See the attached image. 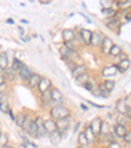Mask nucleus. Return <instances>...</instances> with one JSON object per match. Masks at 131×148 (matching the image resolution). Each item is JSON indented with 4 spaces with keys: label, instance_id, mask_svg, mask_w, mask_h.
<instances>
[{
    "label": "nucleus",
    "instance_id": "f257e3e1",
    "mask_svg": "<svg viewBox=\"0 0 131 148\" xmlns=\"http://www.w3.org/2000/svg\"><path fill=\"white\" fill-rule=\"evenodd\" d=\"M50 113L53 119H56V120H60V119H65L70 116V112L66 107L59 106L52 107Z\"/></svg>",
    "mask_w": 131,
    "mask_h": 148
},
{
    "label": "nucleus",
    "instance_id": "f03ea898",
    "mask_svg": "<svg viewBox=\"0 0 131 148\" xmlns=\"http://www.w3.org/2000/svg\"><path fill=\"white\" fill-rule=\"evenodd\" d=\"M62 138V134L58 130H54L49 134L50 141L54 146H57L60 144Z\"/></svg>",
    "mask_w": 131,
    "mask_h": 148
},
{
    "label": "nucleus",
    "instance_id": "7ed1b4c3",
    "mask_svg": "<svg viewBox=\"0 0 131 148\" xmlns=\"http://www.w3.org/2000/svg\"><path fill=\"white\" fill-rule=\"evenodd\" d=\"M68 117L60 119V120H58V121L56 123L57 130H58L62 134L63 132H65L66 131H67L69 127H70V122L68 121Z\"/></svg>",
    "mask_w": 131,
    "mask_h": 148
},
{
    "label": "nucleus",
    "instance_id": "20e7f679",
    "mask_svg": "<svg viewBox=\"0 0 131 148\" xmlns=\"http://www.w3.org/2000/svg\"><path fill=\"white\" fill-rule=\"evenodd\" d=\"M101 124H102V121L99 117L95 118L91 121L90 128V129L92 130V132L94 133V134L95 136L99 135L100 134Z\"/></svg>",
    "mask_w": 131,
    "mask_h": 148
},
{
    "label": "nucleus",
    "instance_id": "39448f33",
    "mask_svg": "<svg viewBox=\"0 0 131 148\" xmlns=\"http://www.w3.org/2000/svg\"><path fill=\"white\" fill-rule=\"evenodd\" d=\"M51 81L48 78H42L40 80V82L38 84V89H39V92H41L42 94L45 92L48 91L49 89L51 86Z\"/></svg>",
    "mask_w": 131,
    "mask_h": 148
},
{
    "label": "nucleus",
    "instance_id": "423d86ee",
    "mask_svg": "<svg viewBox=\"0 0 131 148\" xmlns=\"http://www.w3.org/2000/svg\"><path fill=\"white\" fill-rule=\"evenodd\" d=\"M118 69L116 65H111L105 67L102 71V74L104 77H111V76L115 75Z\"/></svg>",
    "mask_w": 131,
    "mask_h": 148
},
{
    "label": "nucleus",
    "instance_id": "0eeeda50",
    "mask_svg": "<svg viewBox=\"0 0 131 148\" xmlns=\"http://www.w3.org/2000/svg\"><path fill=\"white\" fill-rule=\"evenodd\" d=\"M113 42L111 39L108 38L106 37L104 38V40H102V51H103L104 53H109V51L112 46H113Z\"/></svg>",
    "mask_w": 131,
    "mask_h": 148
},
{
    "label": "nucleus",
    "instance_id": "6e6552de",
    "mask_svg": "<svg viewBox=\"0 0 131 148\" xmlns=\"http://www.w3.org/2000/svg\"><path fill=\"white\" fill-rule=\"evenodd\" d=\"M62 38L66 44L72 43L75 39L74 32L70 29H64L62 32Z\"/></svg>",
    "mask_w": 131,
    "mask_h": 148
},
{
    "label": "nucleus",
    "instance_id": "1a4fd4ad",
    "mask_svg": "<svg viewBox=\"0 0 131 148\" xmlns=\"http://www.w3.org/2000/svg\"><path fill=\"white\" fill-rule=\"evenodd\" d=\"M130 61L129 59H122L119 63L118 65L117 66L118 71L121 73H125L127 71L130 67Z\"/></svg>",
    "mask_w": 131,
    "mask_h": 148
},
{
    "label": "nucleus",
    "instance_id": "9d476101",
    "mask_svg": "<svg viewBox=\"0 0 131 148\" xmlns=\"http://www.w3.org/2000/svg\"><path fill=\"white\" fill-rule=\"evenodd\" d=\"M43 126L47 132L49 134L57 130L56 124L52 120H47L46 121L43 122Z\"/></svg>",
    "mask_w": 131,
    "mask_h": 148
},
{
    "label": "nucleus",
    "instance_id": "9b49d317",
    "mask_svg": "<svg viewBox=\"0 0 131 148\" xmlns=\"http://www.w3.org/2000/svg\"><path fill=\"white\" fill-rule=\"evenodd\" d=\"M87 73V67L85 65H79L75 66L72 71V75L74 78H77L79 76L84 75Z\"/></svg>",
    "mask_w": 131,
    "mask_h": 148
},
{
    "label": "nucleus",
    "instance_id": "f8f14e48",
    "mask_svg": "<svg viewBox=\"0 0 131 148\" xmlns=\"http://www.w3.org/2000/svg\"><path fill=\"white\" fill-rule=\"evenodd\" d=\"M81 37L83 42L85 43V44L89 45L90 43V39L92 36V32L87 29H81L80 32Z\"/></svg>",
    "mask_w": 131,
    "mask_h": 148
},
{
    "label": "nucleus",
    "instance_id": "ddd939ff",
    "mask_svg": "<svg viewBox=\"0 0 131 148\" xmlns=\"http://www.w3.org/2000/svg\"><path fill=\"white\" fill-rule=\"evenodd\" d=\"M130 107H128L124 102L123 99H119L116 103V109L119 113L122 114H126L128 109Z\"/></svg>",
    "mask_w": 131,
    "mask_h": 148
},
{
    "label": "nucleus",
    "instance_id": "4468645a",
    "mask_svg": "<svg viewBox=\"0 0 131 148\" xmlns=\"http://www.w3.org/2000/svg\"><path fill=\"white\" fill-rule=\"evenodd\" d=\"M41 78L39 75H37V74H33V75H31L30 78H28V84H29L30 86L34 88L39 84V83L41 80Z\"/></svg>",
    "mask_w": 131,
    "mask_h": 148
},
{
    "label": "nucleus",
    "instance_id": "2eb2a0df",
    "mask_svg": "<svg viewBox=\"0 0 131 148\" xmlns=\"http://www.w3.org/2000/svg\"><path fill=\"white\" fill-rule=\"evenodd\" d=\"M19 75H20V76L23 79L27 80L30 78V76L32 74H31V71L30 68L27 65H25V64H24L22 67L20 69Z\"/></svg>",
    "mask_w": 131,
    "mask_h": 148
},
{
    "label": "nucleus",
    "instance_id": "dca6fc26",
    "mask_svg": "<svg viewBox=\"0 0 131 148\" xmlns=\"http://www.w3.org/2000/svg\"><path fill=\"white\" fill-rule=\"evenodd\" d=\"M27 132L28 134H29L30 136H31L33 138H37L39 136V134H38L37 125L35 121H32L29 129L27 130Z\"/></svg>",
    "mask_w": 131,
    "mask_h": 148
},
{
    "label": "nucleus",
    "instance_id": "f3484780",
    "mask_svg": "<svg viewBox=\"0 0 131 148\" xmlns=\"http://www.w3.org/2000/svg\"><path fill=\"white\" fill-rule=\"evenodd\" d=\"M101 42L102 38L98 33H97L96 32H92V36L91 39H90V44H92V46L94 47H97L101 44Z\"/></svg>",
    "mask_w": 131,
    "mask_h": 148
},
{
    "label": "nucleus",
    "instance_id": "a211bd4d",
    "mask_svg": "<svg viewBox=\"0 0 131 148\" xmlns=\"http://www.w3.org/2000/svg\"><path fill=\"white\" fill-rule=\"evenodd\" d=\"M9 65V60L7 54L4 52L0 53V68L6 69Z\"/></svg>",
    "mask_w": 131,
    "mask_h": 148
},
{
    "label": "nucleus",
    "instance_id": "6ab92c4d",
    "mask_svg": "<svg viewBox=\"0 0 131 148\" xmlns=\"http://www.w3.org/2000/svg\"><path fill=\"white\" fill-rule=\"evenodd\" d=\"M51 100L54 101H60L62 98V94L57 89H53L51 91Z\"/></svg>",
    "mask_w": 131,
    "mask_h": 148
},
{
    "label": "nucleus",
    "instance_id": "aec40b11",
    "mask_svg": "<svg viewBox=\"0 0 131 148\" xmlns=\"http://www.w3.org/2000/svg\"><path fill=\"white\" fill-rule=\"evenodd\" d=\"M115 132L118 137L123 138L127 132V129L124 125H117L115 126Z\"/></svg>",
    "mask_w": 131,
    "mask_h": 148
},
{
    "label": "nucleus",
    "instance_id": "412c9836",
    "mask_svg": "<svg viewBox=\"0 0 131 148\" xmlns=\"http://www.w3.org/2000/svg\"><path fill=\"white\" fill-rule=\"evenodd\" d=\"M84 134H85V136H86L87 139L88 140L89 144H92V143L94 142V139H95V135L94 134V133L92 132V130L90 129V126H89V127H87L86 129H85V131Z\"/></svg>",
    "mask_w": 131,
    "mask_h": 148
},
{
    "label": "nucleus",
    "instance_id": "4be33fe9",
    "mask_svg": "<svg viewBox=\"0 0 131 148\" xmlns=\"http://www.w3.org/2000/svg\"><path fill=\"white\" fill-rule=\"evenodd\" d=\"M76 83L79 86H84L85 84L89 82V75L87 73L75 78Z\"/></svg>",
    "mask_w": 131,
    "mask_h": 148
},
{
    "label": "nucleus",
    "instance_id": "5701e85b",
    "mask_svg": "<svg viewBox=\"0 0 131 148\" xmlns=\"http://www.w3.org/2000/svg\"><path fill=\"white\" fill-rule=\"evenodd\" d=\"M23 65L24 64L22 61L15 57V58L13 59V63H12V70L14 71H20V69L22 67Z\"/></svg>",
    "mask_w": 131,
    "mask_h": 148
},
{
    "label": "nucleus",
    "instance_id": "b1692460",
    "mask_svg": "<svg viewBox=\"0 0 131 148\" xmlns=\"http://www.w3.org/2000/svg\"><path fill=\"white\" fill-rule=\"evenodd\" d=\"M26 116L23 114L22 113H18L17 115H16V118L15 120L16 121V125L18 126L19 127L22 128L24 123L25 120H26Z\"/></svg>",
    "mask_w": 131,
    "mask_h": 148
},
{
    "label": "nucleus",
    "instance_id": "393cba45",
    "mask_svg": "<svg viewBox=\"0 0 131 148\" xmlns=\"http://www.w3.org/2000/svg\"><path fill=\"white\" fill-rule=\"evenodd\" d=\"M78 143L83 147H87L89 145V142L85 136L84 132H81L79 134L78 136Z\"/></svg>",
    "mask_w": 131,
    "mask_h": 148
},
{
    "label": "nucleus",
    "instance_id": "a878e982",
    "mask_svg": "<svg viewBox=\"0 0 131 148\" xmlns=\"http://www.w3.org/2000/svg\"><path fill=\"white\" fill-rule=\"evenodd\" d=\"M110 125L106 121L102 122L101 124V128H100V134L106 135L107 134L110 132Z\"/></svg>",
    "mask_w": 131,
    "mask_h": 148
},
{
    "label": "nucleus",
    "instance_id": "bb28decb",
    "mask_svg": "<svg viewBox=\"0 0 131 148\" xmlns=\"http://www.w3.org/2000/svg\"><path fill=\"white\" fill-rule=\"evenodd\" d=\"M71 51H72V50H71L69 47L65 46L61 47L60 49V53L61 54L62 57V58L67 59L68 58L69 56H70Z\"/></svg>",
    "mask_w": 131,
    "mask_h": 148
},
{
    "label": "nucleus",
    "instance_id": "cd10ccee",
    "mask_svg": "<svg viewBox=\"0 0 131 148\" xmlns=\"http://www.w3.org/2000/svg\"><path fill=\"white\" fill-rule=\"evenodd\" d=\"M103 85L105 89L108 92H110L111 91H112L114 87H115V82L113 80H106Z\"/></svg>",
    "mask_w": 131,
    "mask_h": 148
},
{
    "label": "nucleus",
    "instance_id": "c85d7f7f",
    "mask_svg": "<svg viewBox=\"0 0 131 148\" xmlns=\"http://www.w3.org/2000/svg\"><path fill=\"white\" fill-rule=\"evenodd\" d=\"M121 48L117 45H113L111 47L109 53L113 56H118L119 55L121 54Z\"/></svg>",
    "mask_w": 131,
    "mask_h": 148
},
{
    "label": "nucleus",
    "instance_id": "c756f323",
    "mask_svg": "<svg viewBox=\"0 0 131 148\" xmlns=\"http://www.w3.org/2000/svg\"><path fill=\"white\" fill-rule=\"evenodd\" d=\"M0 111L3 113H8L9 111V106L7 102L1 101L0 103Z\"/></svg>",
    "mask_w": 131,
    "mask_h": 148
},
{
    "label": "nucleus",
    "instance_id": "7c9ffc66",
    "mask_svg": "<svg viewBox=\"0 0 131 148\" xmlns=\"http://www.w3.org/2000/svg\"><path fill=\"white\" fill-rule=\"evenodd\" d=\"M13 71L12 70V69H8V70L5 71V75L6 76V78L9 79L10 81H12L14 80L15 78V74H14Z\"/></svg>",
    "mask_w": 131,
    "mask_h": 148
},
{
    "label": "nucleus",
    "instance_id": "2f4dec72",
    "mask_svg": "<svg viewBox=\"0 0 131 148\" xmlns=\"http://www.w3.org/2000/svg\"><path fill=\"white\" fill-rule=\"evenodd\" d=\"M41 98H42L43 101L49 102L50 100H51V92H49V90H48V91L43 93V95H42Z\"/></svg>",
    "mask_w": 131,
    "mask_h": 148
},
{
    "label": "nucleus",
    "instance_id": "473e14b6",
    "mask_svg": "<svg viewBox=\"0 0 131 148\" xmlns=\"http://www.w3.org/2000/svg\"><path fill=\"white\" fill-rule=\"evenodd\" d=\"M102 13L108 16H111L115 14V11L111 8H103L102 9Z\"/></svg>",
    "mask_w": 131,
    "mask_h": 148
},
{
    "label": "nucleus",
    "instance_id": "72a5a7b5",
    "mask_svg": "<svg viewBox=\"0 0 131 148\" xmlns=\"http://www.w3.org/2000/svg\"><path fill=\"white\" fill-rule=\"evenodd\" d=\"M119 21H113L108 24V27L112 30H115V28H118L119 27Z\"/></svg>",
    "mask_w": 131,
    "mask_h": 148
},
{
    "label": "nucleus",
    "instance_id": "f704fd0d",
    "mask_svg": "<svg viewBox=\"0 0 131 148\" xmlns=\"http://www.w3.org/2000/svg\"><path fill=\"white\" fill-rule=\"evenodd\" d=\"M121 115L118 116L117 118V123L118 125H122L125 126V124L126 123V120H125V114H120Z\"/></svg>",
    "mask_w": 131,
    "mask_h": 148
},
{
    "label": "nucleus",
    "instance_id": "c9c22d12",
    "mask_svg": "<svg viewBox=\"0 0 131 148\" xmlns=\"http://www.w3.org/2000/svg\"><path fill=\"white\" fill-rule=\"evenodd\" d=\"M124 140L126 142L128 143V144H130L131 142V132L129 131V132H127L124 136L123 137Z\"/></svg>",
    "mask_w": 131,
    "mask_h": 148
},
{
    "label": "nucleus",
    "instance_id": "e433bc0d",
    "mask_svg": "<svg viewBox=\"0 0 131 148\" xmlns=\"http://www.w3.org/2000/svg\"><path fill=\"white\" fill-rule=\"evenodd\" d=\"M7 142H8V139H7V138L6 136L1 135V137H0V144H1V145H3V146H4L5 145L7 144Z\"/></svg>",
    "mask_w": 131,
    "mask_h": 148
},
{
    "label": "nucleus",
    "instance_id": "4c0bfd02",
    "mask_svg": "<svg viewBox=\"0 0 131 148\" xmlns=\"http://www.w3.org/2000/svg\"><path fill=\"white\" fill-rule=\"evenodd\" d=\"M124 100V102H125V103L126 104V106H127L128 107H130L131 106V96H130V94L128 95L127 97H125V99Z\"/></svg>",
    "mask_w": 131,
    "mask_h": 148
},
{
    "label": "nucleus",
    "instance_id": "58836bf2",
    "mask_svg": "<svg viewBox=\"0 0 131 148\" xmlns=\"http://www.w3.org/2000/svg\"><path fill=\"white\" fill-rule=\"evenodd\" d=\"M109 148H121V145L117 142H111L110 145H109Z\"/></svg>",
    "mask_w": 131,
    "mask_h": 148
},
{
    "label": "nucleus",
    "instance_id": "ea45409f",
    "mask_svg": "<svg viewBox=\"0 0 131 148\" xmlns=\"http://www.w3.org/2000/svg\"><path fill=\"white\" fill-rule=\"evenodd\" d=\"M105 136H106L107 140H108L109 142H113L114 136H113V135L111 132L108 133V134H106Z\"/></svg>",
    "mask_w": 131,
    "mask_h": 148
},
{
    "label": "nucleus",
    "instance_id": "a19ab883",
    "mask_svg": "<svg viewBox=\"0 0 131 148\" xmlns=\"http://www.w3.org/2000/svg\"><path fill=\"white\" fill-rule=\"evenodd\" d=\"M84 86L85 88H86V90H88V91H91V90H92V88H93L92 84L90 83L89 82H88L85 84L84 85Z\"/></svg>",
    "mask_w": 131,
    "mask_h": 148
},
{
    "label": "nucleus",
    "instance_id": "79ce46f5",
    "mask_svg": "<svg viewBox=\"0 0 131 148\" xmlns=\"http://www.w3.org/2000/svg\"><path fill=\"white\" fill-rule=\"evenodd\" d=\"M6 78L5 77L4 75H0V86L3 85L5 83Z\"/></svg>",
    "mask_w": 131,
    "mask_h": 148
},
{
    "label": "nucleus",
    "instance_id": "37998d69",
    "mask_svg": "<svg viewBox=\"0 0 131 148\" xmlns=\"http://www.w3.org/2000/svg\"><path fill=\"white\" fill-rule=\"evenodd\" d=\"M39 2L41 4H49L51 3V1L50 0H40Z\"/></svg>",
    "mask_w": 131,
    "mask_h": 148
},
{
    "label": "nucleus",
    "instance_id": "c03bdc74",
    "mask_svg": "<svg viewBox=\"0 0 131 148\" xmlns=\"http://www.w3.org/2000/svg\"><path fill=\"white\" fill-rule=\"evenodd\" d=\"M125 18H126V20L129 21L130 22V21H131V13H127V15L125 16Z\"/></svg>",
    "mask_w": 131,
    "mask_h": 148
},
{
    "label": "nucleus",
    "instance_id": "a18cd8bd",
    "mask_svg": "<svg viewBox=\"0 0 131 148\" xmlns=\"http://www.w3.org/2000/svg\"><path fill=\"white\" fill-rule=\"evenodd\" d=\"M9 114H10V116H11V118L12 119V120H15V116H14V114H13V112H12V111H10L9 110Z\"/></svg>",
    "mask_w": 131,
    "mask_h": 148
},
{
    "label": "nucleus",
    "instance_id": "49530a36",
    "mask_svg": "<svg viewBox=\"0 0 131 148\" xmlns=\"http://www.w3.org/2000/svg\"><path fill=\"white\" fill-rule=\"evenodd\" d=\"M7 23L11 24V25H13V24H15V21H14V20H13L12 18H9L8 20L7 21Z\"/></svg>",
    "mask_w": 131,
    "mask_h": 148
},
{
    "label": "nucleus",
    "instance_id": "de8ad7c7",
    "mask_svg": "<svg viewBox=\"0 0 131 148\" xmlns=\"http://www.w3.org/2000/svg\"><path fill=\"white\" fill-rule=\"evenodd\" d=\"M89 103L90 104L92 105V106H94V107H99V108H102V107H104L103 106H98V105L94 104V103H91V102H90V101H89Z\"/></svg>",
    "mask_w": 131,
    "mask_h": 148
},
{
    "label": "nucleus",
    "instance_id": "09e8293b",
    "mask_svg": "<svg viewBox=\"0 0 131 148\" xmlns=\"http://www.w3.org/2000/svg\"><path fill=\"white\" fill-rule=\"evenodd\" d=\"M81 108L83 109H84V110H88V108H87V106H85L84 104H81Z\"/></svg>",
    "mask_w": 131,
    "mask_h": 148
},
{
    "label": "nucleus",
    "instance_id": "8fccbe9b",
    "mask_svg": "<svg viewBox=\"0 0 131 148\" xmlns=\"http://www.w3.org/2000/svg\"><path fill=\"white\" fill-rule=\"evenodd\" d=\"M18 28L19 30H20L21 34H24V30L23 28H22V27H18Z\"/></svg>",
    "mask_w": 131,
    "mask_h": 148
},
{
    "label": "nucleus",
    "instance_id": "3c124183",
    "mask_svg": "<svg viewBox=\"0 0 131 148\" xmlns=\"http://www.w3.org/2000/svg\"><path fill=\"white\" fill-rule=\"evenodd\" d=\"M2 99H3V94H2V93L0 92V103L1 102Z\"/></svg>",
    "mask_w": 131,
    "mask_h": 148
},
{
    "label": "nucleus",
    "instance_id": "603ef678",
    "mask_svg": "<svg viewBox=\"0 0 131 148\" xmlns=\"http://www.w3.org/2000/svg\"><path fill=\"white\" fill-rule=\"evenodd\" d=\"M80 125H81V123H78V125H77V127L75 128V132H76V131H77V130H78V128H79V126H80Z\"/></svg>",
    "mask_w": 131,
    "mask_h": 148
},
{
    "label": "nucleus",
    "instance_id": "864d4df0",
    "mask_svg": "<svg viewBox=\"0 0 131 148\" xmlns=\"http://www.w3.org/2000/svg\"><path fill=\"white\" fill-rule=\"evenodd\" d=\"M21 21H22L23 23H25V24H28V23H29L28 22V21H26L25 20H21Z\"/></svg>",
    "mask_w": 131,
    "mask_h": 148
},
{
    "label": "nucleus",
    "instance_id": "5fc2aeb1",
    "mask_svg": "<svg viewBox=\"0 0 131 148\" xmlns=\"http://www.w3.org/2000/svg\"><path fill=\"white\" fill-rule=\"evenodd\" d=\"M5 148H13V147H11V146H7V147H5Z\"/></svg>",
    "mask_w": 131,
    "mask_h": 148
},
{
    "label": "nucleus",
    "instance_id": "6e6d98bb",
    "mask_svg": "<svg viewBox=\"0 0 131 148\" xmlns=\"http://www.w3.org/2000/svg\"><path fill=\"white\" fill-rule=\"evenodd\" d=\"M1 130H0V137H1Z\"/></svg>",
    "mask_w": 131,
    "mask_h": 148
}]
</instances>
